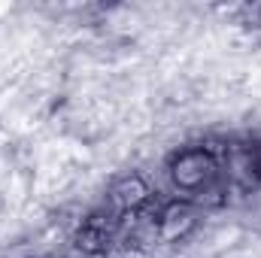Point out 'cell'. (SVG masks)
<instances>
[{
    "label": "cell",
    "mask_w": 261,
    "mask_h": 258,
    "mask_svg": "<svg viewBox=\"0 0 261 258\" xmlns=\"http://www.w3.org/2000/svg\"><path fill=\"white\" fill-rule=\"evenodd\" d=\"M170 200L189 207H228L258 192L261 146L255 140H200L176 149L167 164Z\"/></svg>",
    "instance_id": "6da1fadb"
}]
</instances>
